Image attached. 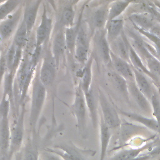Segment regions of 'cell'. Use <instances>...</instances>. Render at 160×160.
Listing matches in <instances>:
<instances>
[{
  "instance_id": "obj_36",
  "label": "cell",
  "mask_w": 160,
  "mask_h": 160,
  "mask_svg": "<svg viewBox=\"0 0 160 160\" xmlns=\"http://www.w3.org/2000/svg\"><path fill=\"white\" fill-rule=\"evenodd\" d=\"M16 46L13 43V42H11V44L9 45L8 48L7 49L6 51L5 52V58H6V66H7V69L9 72H12V67L14 61V57L16 54Z\"/></svg>"
},
{
  "instance_id": "obj_7",
  "label": "cell",
  "mask_w": 160,
  "mask_h": 160,
  "mask_svg": "<svg viewBox=\"0 0 160 160\" xmlns=\"http://www.w3.org/2000/svg\"><path fill=\"white\" fill-rule=\"evenodd\" d=\"M23 14L22 5H21L6 19L0 22V41H4L9 39L16 32L21 21Z\"/></svg>"
},
{
  "instance_id": "obj_22",
  "label": "cell",
  "mask_w": 160,
  "mask_h": 160,
  "mask_svg": "<svg viewBox=\"0 0 160 160\" xmlns=\"http://www.w3.org/2000/svg\"><path fill=\"white\" fill-rule=\"evenodd\" d=\"M152 144V143L150 144H146L141 147L121 150L108 160H138L141 153L148 149Z\"/></svg>"
},
{
  "instance_id": "obj_23",
  "label": "cell",
  "mask_w": 160,
  "mask_h": 160,
  "mask_svg": "<svg viewBox=\"0 0 160 160\" xmlns=\"http://www.w3.org/2000/svg\"><path fill=\"white\" fill-rule=\"evenodd\" d=\"M132 69L134 73V82L137 87L144 94L147 99L150 101L154 91L150 82L143 73L133 67H132Z\"/></svg>"
},
{
  "instance_id": "obj_13",
  "label": "cell",
  "mask_w": 160,
  "mask_h": 160,
  "mask_svg": "<svg viewBox=\"0 0 160 160\" xmlns=\"http://www.w3.org/2000/svg\"><path fill=\"white\" fill-rule=\"evenodd\" d=\"M117 110L119 114L122 116L129 119V120L136 122L141 124V126L142 125V126L149 129V130H151L160 134V128L154 118H150L149 117L138 114L137 113L125 111L119 108H117Z\"/></svg>"
},
{
  "instance_id": "obj_35",
  "label": "cell",
  "mask_w": 160,
  "mask_h": 160,
  "mask_svg": "<svg viewBox=\"0 0 160 160\" xmlns=\"http://www.w3.org/2000/svg\"><path fill=\"white\" fill-rule=\"evenodd\" d=\"M153 118L157 121L160 128V99L158 93L154 91L150 99Z\"/></svg>"
},
{
  "instance_id": "obj_18",
  "label": "cell",
  "mask_w": 160,
  "mask_h": 160,
  "mask_svg": "<svg viewBox=\"0 0 160 160\" xmlns=\"http://www.w3.org/2000/svg\"><path fill=\"white\" fill-rule=\"evenodd\" d=\"M111 64H112L116 73L127 81H134V73L130 63L115 54L112 51L111 52Z\"/></svg>"
},
{
  "instance_id": "obj_42",
  "label": "cell",
  "mask_w": 160,
  "mask_h": 160,
  "mask_svg": "<svg viewBox=\"0 0 160 160\" xmlns=\"http://www.w3.org/2000/svg\"><path fill=\"white\" fill-rule=\"evenodd\" d=\"M159 24H160V21H159Z\"/></svg>"
},
{
  "instance_id": "obj_25",
  "label": "cell",
  "mask_w": 160,
  "mask_h": 160,
  "mask_svg": "<svg viewBox=\"0 0 160 160\" xmlns=\"http://www.w3.org/2000/svg\"><path fill=\"white\" fill-rule=\"evenodd\" d=\"M100 141L101 152L99 160H105L111 138V130L104 122L102 118H100Z\"/></svg>"
},
{
  "instance_id": "obj_19",
  "label": "cell",
  "mask_w": 160,
  "mask_h": 160,
  "mask_svg": "<svg viewBox=\"0 0 160 160\" xmlns=\"http://www.w3.org/2000/svg\"><path fill=\"white\" fill-rule=\"evenodd\" d=\"M98 34L96 38V44L99 50L101 57L103 62L106 64H109L111 62L110 44L107 39L106 31L105 29L96 31Z\"/></svg>"
},
{
  "instance_id": "obj_34",
  "label": "cell",
  "mask_w": 160,
  "mask_h": 160,
  "mask_svg": "<svg viewBox=\"0 0 160 160\" xmlns=\"http://www.w3.org/2000/svg\"><path fill=\"white\" fill-rule=\"evenodd\" d=\"M89 49L82 46H76L74 52V58L76 61L81 65H84L89 58Z\"/></svg>"
},
{
  "instance_id": "obj_4",
  "label": "cell",
  "mask_w": 160,
  "mask_h": 160,
  "mask_svg": "<svg viewBox=\"0 0 160 160\" xmlns=\"http://www.w3.org/2000/svg\"><path fill=\"white\" fill-rule=\"evenodd\" d=\"M98 101L101 111V117L111 130H117L121 124V120L117 108L109 102V99L100 89L98 91Z\"/></svg>"
},
{
  "instance_id": "obj_12",
  "label": "cell",
  "mask_w": 160,
  "mask_h": 160,
  "mask_svg": "<svg viewBox=\"0 0 160 160\" xmlns=\"http://www.w3.org/2000/svg\"><path fill=\"white\" fill-rule=\"evenodd\" d=\"M41 1H27L24 5L22 20L24 22L29 36L31 35L32 29L36 23L38 12Z\"/></svg>"
},
{
  "instance_id": "obj_15",
  "label": "cell",
  "mask_w": 160,
  "mask_h": 160,
  "mask_svg": "<svg viewBox=\"0 0 160 160\" xmlns=\"http://www.w3.org/2000/svg\"><path fill=\"white\" fill-rule=\"evenodd\" d=\"M76 11L74 9V2L68 1L63 5L59 11L58 15V27L67 28L72 27L74 23Z\"/></svg>"
},
{
  "instance_id": "obj_26",
  "label": "cell",
  "mask_w": 160,
  "mask_h": 160,
  "mask_svg": "<svg viewBox=\"0 0 160 160\" xmlns=\"http://www.w3.org/2000/svg\"><path fill=\"white\" fill-rule=\"evenodd\" d=\"M88 111L91 118L92 126L96 128L98 124V112L97 101L92 88L88 92H84Z\"/></svg>"
},
{
  "instance_id": "obj_28",
  "label": "cell",
  "mask_w": 160,
  "mask_h": 160,
  "mask_svg": "<svg viewBox=\"0 0 160 160\" xmlns=\"http://www.w3.org/2000/svg\"><path fill=\"white\" fill-rule=\"evenodd\" d=\"M30 36L26 26L22 20L14 34L12 42L17 47L24 50L28 44Z\"/></svg>"
},
{
  "instance_id": "obj_33",
  "label": "cell",
  "mask_w": 160,
  "mask_h": 160,
  "mask_svg": "<svg viewBox=\"0 0 160 160\" xmlns=\"http://www.w3.org/2000/svg\"><path fill=\"white\" fill-rule=\"evenodd\" d=\"M20 1H5L0 2V22L6 19L20 6Z\"/></svg>"
},
{
  "instance_id": "obj_3",
  "label": "cell",
  "mask_w": 160,
  "mask_h": 160,
  "mask_svg": "<svg viewBox=\"0 0 160 160\" xmlns=\"http://www.w3.org/2000/svg\"><path fill=\"white\" fill-rule=\"evenodd\" d=\"M71 110L76 118L77 127L79 132L84 135L86 130V117L88 108L84 94L78 83L75 88L74 99L71 105Z\"/></svg>"
},
{
  "instance_id": "obj_39",
  "label": "cell",
  "mask_w": 160,
  "mask_h": 160,
  "mask_svg": "<svg viewBox=\"0 0 160 160\" xmlns=\"http://www.w3.org/2000/svg\"><path fill=\"white\" fill-rule=\"evenodd\" d=\"M155 8L156 9V10L160 13V1H155L152 2Z\"/></svg>"
},
{
  "instance_id": "obj_14",
  "label": "cell",
  "mask_w": 160,
  "mask_h": 160,
  "mask_svg": "<svg viewBox=\"0 0 160 160\" xmlns=\"http://www.w3.org/2000/svg\"><path fill=\"white\" fill-rule=\"evenodd\" d=\"M128 88L129 97L134 101L138 106L146 113H152L150 101L138 89L134 81H128Z\"/></svg>"
},
{
  "instance_id": "obj_29",
  "label": "cell",
  "mask_w": 160,
  "mask_h": 160,
  "mask_svg": "<svg viewBox=\"0 0 160 160\" xmlns=\"http://www.w3.org/2000/svg\"><path fill=\"white\" fill-rule=\"evenodd\" d=\"M129 1H115L110 2L108 6V22L119 18L122 13L127 9L131 3Z\"/></svg>"
},
{
  "instance_id": "obj_40",
  "label": "cell",
  "mask_w": 160,
  "mask_h": 160,
  "mask_svg": "<svg viewBox=\"0 0 160 160\" xmlns=\"http://www.w3.org/2000/svg\"><path fill=\"white\" fill-rule=\"evenodd\" d=\"M1 54H2V51L0 49V59H1Z\"/></svg>"
},
{
  "instance_id": "obj_20",
  "label": "cell",
  "mask_w": 160,
  "mask_h": 160,
  "mask_svg": "<svg viewBox=\"0 0 160 160\" xmlns=\"http://www.w3.org/2000/svg\"><path fill=\"white\" fill-rule=\"evenodd\" d=\"M92 56H91L88 62L82 66V68L78 72V77L79 78V81L78 83L80 84L83 92H86L91 89V82L92 78Z\"/></svg>"
},
{
  "instance_id": "obj_31",
  "label": "cell",
  "mask_w": 160,
  "mask_h": 160,
  "mask_svg": "<svg viewBox=\"0 0 160 160\" xmlns=\"http://www.w3.org/2000/svg\"><path fill=\"white\" fill-rule=\"evenodd\" d=\"M79 24V19L78 20V23H76L72 27L67 28L64 29V38H65L67 50L72 55H74L77 35L78 32Z\"/></svg>"
},
{
  "instance_id": "obj_27",
  "label": "cell",
  "mask_w": 160,
  "mask_h": 160,
  "mask_svg": "<svg viewBox=\"0 0 160 160\" xmlns=\"http://www.w3.org/2000/svg\"><path fill=\"white\" fill-rule=\"evenodd\" d=\"M111 43L115 45L116 52L114 53L130 63L129 57V41L125 34V31H124L121 36Z\"/></svg>"
},
{
  "instance_id": "obj_37",
  "label": "cell",
  "mask_w": 160,
  "mask_h": 160,
  "mask_svg": "<svg viewBox=\"0 0 160 160\" xmlns=\"http://www.w3.org/2000/svg\"><path fill=\"white\" fill-rule=\"evenodd\" d=\"M7 71L8 69L5 58V52H2L0 59V85L2 82V80H4V78Z\"/></svg>"
},
{
  "instance_id": "obj_5",
  "label": "cell",
  "mask_w": 160,
  "mask_h": 160,
  "mask_svg": "<svg viewBox=\"0 0 160 160\" xmlns=\"http://www.w3.org/2000/svg\"><path fill=\"white\" fill-rule=\"evenodd\" d=\"M57 69L51 49L47 48L43 53L41 64L39 68L40 81L46 89L52 85L56 78Z\"/></svg>"
},
{
  "instance_id": "obj_11",
  "label": "cell",
  "mask_w": 160,
  "mask_h": 160,
  "mask_svg": "<svg viewBox=\"0 0 160 160\" xmlns=\"http://www.w3.org/2000/svg\"><path fill=\"white\" fill-rule=\"evenodd\" d=\"M66 50L64 29L58 27V30L54 34L51 48V52L55 60L57 69H58L61 61L63 59Z\"/></svg>"
},
{
  "instance_id": "obj_16",
  "label": "cell",
  "mask_w": 160,
  "mask_h": 160,
  "mask_svg": "<svg viewBox=\"0 0 160 160\" xmlns=\"http://www.w3.org/2000/svg\"><path fill=\"white\" fill-rule=\"evenodd\" d=\"M129 62L132 67L136 69L137 70L139 71L144 74L147 75L149 78H150L152 81L154 82L155 86H156L158 91L160 89V81L158 78L152 74L150 71L148 69L147 66H146L145 63L142 61L139 55L136 53L134 51L133 48L131 46L129 42Z\"/></svg>"
},
{
  "instance_id": "obj_1",
  "label": "cell",
  "mask_w": 160,
  "mask_h": 160,
  "mask_svg": "<svg viewBox=\"0 0 160 160\" xmlns=\"http://www.w3.org/2000/svg\"><path fill=\"white\" fill-rule=\"evenodd\" d=\"M46 88L42 84L38 67L31 83V106L29 118V129L33 138L36 137V126L46 98Z\"/></svg>"
},
{
  "instance_id": "obj_38",
  "label": "cell",
  "mask_w": 160,
  "mask_h": 160,
  "mask_svg": "<svg viewBox=\"0 0 160 160\" xmlns=\"http://www.w3.org/2000/svg\"><path fill=\"white\" fill-rule=\"evenodd\" d=\"M41 158L42 160H62L58 155L46 150H44V152L42 154Z\"/></svg>"
},
{
  "instance_id": "obj_17",
  "label": "cell",
  "mask_w": 160,
  "mask_h": 160,
  "mask_svg": "<svg viewBox=\"0 0 160 160\" xmlns=\"http://www.w3.org/2000/svg\"><path fill=\"white\" fill-rule=\"evenodd\" d=\"M11 141V126L9 117L0 118V156L9 154Z\"/></svg>"
},
{
  "instance_id": "obj_30",
  "label": "cell",
  "mask_w": 160,
  "mask_h": 160,
  "mask_svg": "<svg viewBox=\"0 0 160 160\" xmlns=\"http://www.w3.org/2000/svg\"><path fill=\"white\" fill-rule=\"evenodd\" d=\"M109 77L118 91L127 101H129V94L128 88V81L116 72L109 73Z\"/></svg>"
},
{
  "instance_id": "obj_10",
  "label": "cell",
  "mask_w": 160,
  "mask_h": 160,
  "mask_svg": "<svg viewBox=\"0 0 160 160\" xmlns=\"http://www.w3.org/2000/svg\"><path fill=\"white\" fill-rule=\"evenodd\" d=\"M109 4V2H106L99 6L91 12L88 20L85 19L92 35L95 32L105 29L108 22Z\"/></svg>"
},
{
  "instance_id": "obj_9",
  "label": "cell",
  "mask_w": 160,
  "mask_h": 160,
  "mask_svg": "<svg viewBox=\"0 0 160 160\" xmlns=\"http://www.w3.org/2000/svg\"><path fill=\"white\" fill-rule=\"evenodd\" d=\"M143 131H148L146 128L129 122H122L118 129L116 145L113 149H119L124 147L127 141L132 137L142 133Z\"/></svg>"
},
{
  "instance_id": "obj_2",
  "label": "cell",
  "mask_w": 160,
  "mask_h": 160,
  "mask_svg": "<svg viewBox=\"0 0 160 160\" xmlns=\"http://www.w3.org/2000/svg\"><path fill=\"white\" fill-rule=\"evenodd\" d=\"M21 109L16 116L14 122L11 126V141L9 150V158L16 154L20 151L24 139V116L26 113L24 104L20 107Z\"/></svg>"
},
{
  "instance_id": "obj_21",
  "label": "cell",
  "mask_w": 160,
  "mask_h": 160,
  "mask_svg": "<svg viewBox=\"0 0 160 160\" xmlns=\"http://www.w3.org/2000/svg\"><path fill=\"white\" fill-rule=\"evenodd\" d=\"M129 19L132 24L146 31H150L156 24L154 18L147 12H136L130 15Z\"/></svg>"
},
{
  "instance_id": "obj_32",
  "label": "cell",
  "mask_w": 160,
  "mask_h": 160,
  "mask_svg": "<svg viewBox=\"0 0 160 160\" xmlns=\"http://www.w3.org/2000/svg\"><path fill=\"white\" fill-rule=\"evenodd\" d=\"M35 138L29 139L24 148L22 160H39V153Z\"/></svg>"
},
{
  "instance_id": "obj_8",
  "label": "cell",
  "mask_w": 160,
  "mask_h": 160,
  "mask_svg": "<svg viewBox=\"0 0 160 160\" xmlns=\"http://www.w3.org/2000/svg\"><path fill=\"white\" fill-rule=\"evenodd\" d=\"M52 19L48 15L46 7L44 5L41 21L34 35L36 47L43 48L46 45L52 31Z\"/></svg>"
},
{
  "instance_id": "obj_41",
  "label": "cell",
  "mask_w": 160,
  "mask_h": 160,
  "mask_svg": "<svg viewBox=\"0 0 160 160\" xmlns=\"http://www.w3.org/2000/svg\"><path fill=\"white\" fill-rule=\"evenodd\" d=\"M159 93H160V89H159Z\"/></svg>"
},
{
  "instance_id": "obj_24",
  "label": "cell",
  "mask_w": 160,
  "mask_h": 160,
  "mask_svg": "<svg viewBox=\"0 0 160 160\" xmlns=\"http://www.w3.org/2000/svg\"><path fill=\"white\" fill-rule=\"evenodd\" d=\"M124 19L120 17L107 22L105 29L109 44L118 39L124 31Z\"/></svg>"
},
{
  "instance_id": "obj_6",
  "label": "cell",
  "mask_w": 160,
  "mask_h": 160,
  "mask_svg": "<svg viewBox=\"0 0 160 160\" xmlns=\"http://www.w3.org/2000/svg\"><path fill=\"white\" fill-rule=\"evenodd\" d=\"M46 151L55 154L62 160H88L87 154H92V151L82 150L72 143H66L55 146L54 148H47Z\"/></svg>"
}]
</instances>
